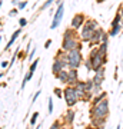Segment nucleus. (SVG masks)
Masks as SVG:
<instances>
[{"instance_id": "nucleus-1", "label": "nucleus", "mask_w": 123, "mask_h": 129, "mask_svg": "<svg viewBox=\"0 0 123 129\" xmlns=\"http://www.w3.org/2000/svg\"><path fill=\"white\" fill-rule=\"evenodd\" d=\"M109 116V99L106 98L97 105L90 106V118H102L106 119Z\"/></svg>"}, {"instance_id": "nucleus-2", "label": "nucleus", "mask_w": 123, "mask_h": 129, "mask_svg": "<svg viewBox=\"0 0 123 129\" xmlns=\"http://www.w3.org/2000/svg\"><path fill=\"white\" fill-rule=\"evenodd\" d=\"M69 69H79L83 64V55L80 49H73L67 52Z\"/></svg>"}, {"instance_id": "nucleus-3", "label": "nucleus", "mask_w": 123, "mask_h": 129, "mask_svg": "<svg viewBox=\"0 0 123 129\" xmlns=\"http://www.w3.org/2000/svg\"><path fill=\"white\" fill-rule=\"evenodd\" d=\"M63 98H64V102H66V105H67L69 108H73V106L79 102L74 88H73V86H69V85H66L64 89H63Z\"/></svg>"}, {"instance_id": "nucleus-4", "label": "nucleus", "mask_w": 123, "mask_h": 129, "mask_svg": "<svg viewBox=\"0 0 123 129\" xmlns=\"http://www.w3.org/2000/svg\"><path fill=\"white\" fill-rule=\"evenodd\" d=\"M63 14H64V5H63V0L57 5V9H56L55 14H53V19H52V23H50V29H57L59 24L62 23V19H63Z\"/></svg>"}, {"instance_id": "nucleus-5", "label": "nucleus", "mask_w": 123, "mask_h": 129, "mask_svg": "<svg viewBox=\"0 0 123 129\" xmlns=\"http://www.w3.org/2000/svg\"><path fill=\"white\" fill-rule=\"evenodd\" d=\"M82 42L80 39H63L62 40V50L64 52H69V50H73V49H80L82 50Z\"/></svg>"}, {"instance_id": "nucleus-6", "label": "nucleus", "mask_w": 123, "mask_h": 129, "mask_svg": "<svg viewBox=\"0 0 123 129\" xmlns=\"http://www.w3.org/2000/svg\"><path fill=\"white\" fill-rule=\"evenodd\" d=\"M85 20H86V14H85V13L73 14L72 22H70V27H73L74 30H80L82 26L85 24Z\"/></svg>"}, {"instance_id": "nucleus-7", "label": "nucleus", "mask_w": 123, "mask_h": 129, "mask_svg": "<svg viewBox=\"0 0 123 129\" xmlns=\"http://www.w3.org/2000/svg\"><path fill=\"white\" fill-rule=\"evenodd\" d=\"M93 33L95 32L92 29H89L86 24H83L82 29H80V33H79V39H80L82 43H90L92 37H93Z\"/></svg>"}, {"instance_id": "nucleus-8", "label": "nucleus", "mask_w": 123, "mask_h": 129, "mask_svg": "<svg viewBox=\"0 0 123 129\" xmlns=\"http://www.w3.org/2000/svg\"><path fill=\"white\" fill-rule=\"evenodd\" d=\"M73 88H74V90H76L77 99H79V101H83V99H85V96H86V93H87V92H86V82L79 79L77 83H76Z\"/></svg>"}, {"instance_id": "nucleus-9", "label": "nucleus", "mask_w": 123, "mask_h": 129, "mask_svg": "<svg viewBox=\"0 0 123 129\" xmlns=\"http://www.w3.org/2000/svg\"><path fill=\"white\" fill-rule=\"evenodd\" d=\"M89 59L92 60V66H93V72H96L97 69H100L102 66H105L106 63H107V59H103L99 53L95 56H92V57H89Z\"/></svg>"}, {"instance_id": "nucleus-10", "label": "nucleus", "mask_w": 123, "mask_h": 129, "mask_svg": "<svg viewBox=\"0 0 123 129\" xmlns=\"http://www.w3.org/2000/svg\"><path fill=\"white\" fill-rule=\"evenodd\" d=\"M105 66H102L100 69H97L95 72V75H93V78H92V80H93V83L95 85H97V86H102L103 85V82H105Z\"/></svg>"}, {"instance_id": "nucleus-11", "label": "nucleus", "mask_w": 123, "mask_h": 129, "mask_svg": "<svg viewBox=\"0 0 123 129\" xmlns=\"http://www.w3.org/2000/svg\"><path fill=\"white\" fill-rule=\"evenodd\" d=\"M69 79H67V85L69 86H74L79 80V72L77 69H67Z\"/></svg>"}, {"instance_id": "nucleus-12", "label": "nucleus", "mask_w": 123, "mask_h": 129, "mask_svg": "<svg viewBox=\"0 0 123 129\" xmlns=\"http://www.w3.org/2000/svg\"><path fill=\"white\" fill-rule=\"evenodd\" d=\"M20 33H22V27H19L17 30H16V32H13L12 37H10V39H9V42H7V45L5 46V52H6V50H9L10 47L13 46V45H14V42L17 40V39H19V36H20Z\"/></svg>"}, {"instance_id": "nucleus-13", "label": "nucleus", "mask_w": 123, "mask_h": 129, "mask_svg": "<svg viewBox=\"0 0 123 129\" xmlns=\"http://www.w3.org/2000/svg\"><path fill=\"white\" fill-rule=\"evenodd\" d=\"M100 35H102V27H99L97 30H95L93 33V37L90 40V46H99L102 42H100Z\"/></svg>"}, {"instance_id": "nucleus-14", "label": "nucleus", "mask_w": 123, "mask_h": 129, "mask_svg": "<svg viewBox=\"0 0 123 129\" xmlns=\"http://www.w3.org/2000/svg\"><path fill=\"white\" fill-rule=\"evenodd\" d=\"M63 39H79L77 30H74L73 27H67L63 32Z\"/></svg>"}, {"instance_id": "nucleus-15", "label": "nucleus", "mask_w": 123, "mask_h": 129, "mask_svg": "<svg viewBox=\"0 0 123 129\" xmlns=\"http://www.w3.org/2000/svg\"><path fill=\"white\" fill-rule=\"evenodd\" d=\"M73 120H74V111H73V108H69L66 113H64V122L66 125H73Z\"/></svg>"}, {"instance_id": "nucleus-16", "label": "nucleus", "mask_w": 123, "mask_h": 129, "mask_svg": "<svg viewBox=\"0 0 123 129\" xmlns=\"http://www.w3.org/2000/svg\"><path fill=\"white\" fill-rule=\"evenodd\" d=\"M56 78L62 85H67V79H69V73H67V69H63L60 70L59 73L56 75Z\"/></svg>"}, {"instance_id": "nucleus-17", "label": "nucleus", "mask_w": 123, "mask_h": 129, "mask_svg": "<svg viewBox=\"0 0 123 129\" xmlns=\"http://www.w3.org/2000/svg\"><path fill=\"white\" fill-rule=\"evenodd\" d=\"M85 24H86L89 29H92L93 32L100 27V26H99V22H97L96 19H86V20H85Z\"/></svg>"}, {"instance_id": "nucleus-18", "label": "nucleus", "mask_w": 123, "mask_h": 129, "mask_svg": "<svg viewBox=\"0 0 123 129\" xmlns=\"http://www.w3.org/2000/svg\"><path fill=\"white\" fill-rule=\"evenodd\" d=\"M107 46H109V43H100V45L97 46V53H99L103 59H107Z\"/></svg>"}, {"instance_id": "nucleus-19", "label": "nucleus", "mask_w": 123, "mask_h": 129, "mask_svg": "<svg viewBox=\"0 0 123 129\" xmlns=\"http://www.w3.org/2000/svg\"><path fill=\"white\" fill-rule=\"evenodd\" d=\"M63 69H64V68H63V64L60 63L59 60L53 59V64H52V73H53V75L56 76V75L59 73L60 70H63Z\"/></svg>"}, {"instance_id": "nucleus-20", "label": "nucleus", "mask_w": 123, "mask_h": 129, "mask_svg": "<svg viewBox=\"0 0 123 129\" xmlns=\"http://www.w3.org/2000/svg\"><path fill=\"white\" fill-rule=\"evenodd\" d=\"M120 30H122V23H119V24H114V26H110L109 29V36L110 37H114V36H117L119 33H120Z\"/></svg>"}, {"instance_id": "nucleus-21", "label": "nucleus", "mask_w": 123, "mask_h": 129, "mask_svg": "<svg viewBox=\"0 0 123 129\" xmlns=\"http://www.w3.org/2000/svg\"><path fill=\"white\" fill-rule=\"evenodd\" d=\"M106 98H107V93H106V92H100V93H97V95H95L90 102H92V105H97L99 102H102L103 99H106Z\"/></svg>"}, {"instance_id": "nucleus-22", "label": "nucleus", "mask_w": 123, "mask_h": 129, "mask_svg": "<svg viewBox=\"0 0 123 129\" xmlns=\"http://www.w3.org/2000/svg\"><path fill=\"white\" fill-rule=\"evenodd\" d=\"M92 119V126H96V128H105L106 119H102V118H90Z\"/></svg>"}, {"instance_id": "nucleus-23", "label": "nucleus", "mask_w": 123, "mask_h": 129, "mask_svg": "<svg viewBox=\"0 0 123 129\" xmlns=\"http://www.w3.org/2000/svg\"><path fill=\"white\" fill-rule=\"evenodd\" d=\"M33 73H34V72H30V70H29L27 73L24 75V78H23V82H22V89H24V88H26V85H27V82H29V80H30V79L33 78Z\"/></svg>"}, {"instance_id": "nucleus-24", "label": "nucleus", "mask_w": 123, "mask_h": 129, "mask_svg": "<svg viewBox=\"0 0 123 129\" xmlns=\"http://www.w3.org/2000/svg\"><path fill=\"white\" fill-rule=\"evenodd\" d=\"M55 2H56V0H46L45 3L40 6V9H39V10H40V12H45V10H46V9H49V7H50L53 3H55Z\"/></svg>"}, {"instance_id": "nucleus-25", "label": "nucleus", "mask_w": 123, "mask_h": 129, "mask_svg": "<svg viewBox=\"0 0 123 129\" xmlns=\"http://www.w3.org/2000/svg\"><path fill=\"white\" fill-rule=\"evenodd\" d=\"M109 37H110L109 33L102 29V35H100V42H102V43H109Z\"/></svg>"}, {"instance_id": "nucleus-26", "label": "nucleus", "mask_w": 123, "mask_h": 129, "mask_svg": "<svg viewBox=\"0 0 123 129\" xmlns=\"http://www.w3.org/2000/svg\"><path fill=\"white\" fill-rule=\"evenodd\" d=\"M85 82H86V92H87V93H92V90H93V86H95L93 80H92V79H87V80H85Z\"/></svg>"}, {"instance_id": "nucleus-27", "label": "nucleus", "mask_w": 123, "mask_h": 129, "mask_svg": "<svg viewBox=\"0 0 123 129\" xmlns=\"http://www.w3.org/2000/svg\"><path fill=\"white\" fill-rule=\"evenodd\" d=\"M39 62H40V59H33L30 66H29V70H30V72H34V70L37 69V66H39Z\"/></svg>"}, {"instance_id": "nucleus-28", "label": "nucleus", "mask_w": 123, "mask_h": 129, "mask_svg": "<svg viewBox=\"0 0 123 129\" xmlns=\"http://www.w3.org/2000/svg\"><path fill=\"white\" fill-rule=\"evenodd\" d=\"M122 23V16H120V13H116V16L113 17V20H112V23H110V26H114V24H119Z\"/></svg>"}, {"instance_id": "nucleus-29", "label": "nucleus", "mask_w": 123, "mask_h": 129, "mask_svg": "<svg viewBox=\"0 0 123 129\" xmlns=\"http://www.w3.org/2000/svg\"><path fill=\"white\" fill-rule=\"evenodd\" d=\"M83 64H85V68H86V70L87 72H92L93 70V66H92V60L87 57L86 60H83Z\"/></svg>"}, {"instance_id": "nucleus-30", "label": "nucleus", "mask_w": 123, "mask_h": 129, "mask_svg": "<svg viewBox=\"0 0 123 129\" xmlns=\"http://www.w3.org/2000/svg\"><path fill=\"white\" fill-rule=\"evenodd\" d=\"M27 0H20V2H19L17 3V9L19 10H23V9H26V7H27Z\"/></svg>"}, {"instance_id": "nucleus-31", "label": "nucleus", "mask_w": 123, "mask_h": 129, "mask_svg": "<svg viewBox=\"0 0 123 129\" xmlns=\"http://www.w3.org/2000/svg\"><path fill=\"white\" fill-rule=\"evenodd\" d=\"M26 26H27V19L26 17H20L19 19V27H26Z\"/></svg>"}, {"instance_id": "nucleus-32", "label": "nucleus", "mask_w": 123, "mask_h": 129, "mask_svg": "<svg viewBox=\"0 0 123 129\" xmlns=\"http://www.w3.org/2000/svg\"><path fill=\"white\" fill-rule=\"evenodd\" d=\"M53 93H55L57 98H60V99H62V96H63V89H62V88H55Z\"/></svg>"}, {"instance_id": "nucleus-33", "label": "nucleus", "mask_w": 123, "mask_h": 129, "mask_svg": "<svg viewBox=\"0 0 123 129\" xmlns=\"http://www.w3.org/2000/svg\"><path fill=\"white\" fill-rule=\"evenodd\" d=\"M37 118H39V112H34V113L32 115V118H30V125H36Z\"/></svg>"}, {"instance_id": "nucleus-34", "label": "nucleus", "mask_w": 123, "mask_h": 129, "mask_svg": "<svg viewBox=\"0 0 123 129\" xmlns=\"http://www.w3.org/2000/svg\"><path fill=\"white\" fill-rule=\"evenodd\" d=\"M102 92V86H97V85H95L93 86V90H92V95L95 96V95H97V93Z\"/></svg>"}, {"instance_id": "nucleus-35", "label": "nucleus", "mask_w": 123, "mask_h": 129, "mask_svg": "<svg viewBox=\"0 0 123 129\" xmlns=\"http://www.w3.org/2000/svg\"><path fill=\"white\" fill-rule=\"evenodd\" d=\"M60 126H62V125H60V120H55V122L50 125L49 129H60Z\"/></svg>"}, {"instance_id": "nucleus-36", "label": "nucleus", "mask_w": 123, "mask_h": 129, "mask_svg": "<svg viewBox=\"0 0 123 129\" xmlns=\"http://www.w3.org/2000/svg\"><path fill=\"white\" fill-rule=\"evenodd\" d=\"M47 112H49V113H53V99H52V96L49 98V106H47Z\"/></svg>"}, {"instance_id": "nucleus-37", "label": "nucleus", "mask_w": 123, "mask_h": 129, "mask_svg": "<svg viewBox=\"0 0 123 129\" xmlns=\"http://www.w3.org/2000/svg\"><path fill=\"white\" fill-rule=\"evenodd\" d=\"M17 13H19V9L17 7H13V9L9 12V16L10 17H14V16H17Z\"/></svg>"}, {"instance_id": "nucleus-38", "label": "nucleus", "mask_w": 123, "mask_h": 129, "mask_svg": "<svg viewBox=\"0 0 123 129\" xmlns=\"http://www.w3.org/2000/svg\"><path fill=\"white\" fill-rule=\"evenodd\" d=\"M40 93H42V90H40V89H39V90H37V92H36V93H34V95H33V99H32V103H34V102H36V101H37V98L40 96Z\"/></svg>"}, {"instance_id": "nucleus-39", "label": "nucleus", "mask_w": 123, "mask_h": 129, "mask_svg": "<svg viewBox=\"0 0 123 129\" xmlns=\"http://www.w3.org/2000/svg\"><path fill=\"white\" fill-rule=\"evenodd\" d=\"M36 50L37 49H32V50H30V53H29V56H27L29 60H33V57H34V55H36Z\"/></svg>"}, {"instance_id": "nucleus-40", "label": "nucleus", "mask_w": 123, "mask_h": 129, "mask_svg": "<svg viewBox=\"0 0 123 129\" xmlns=\"http://www.w3.org/2000/svg\"><path fill=\"white\" fill-rule=\"evenodd\" d=\"M9 63H10V62H7V60H3L0 64H2V68H3L5 70H7V69H9Z\"/></svg>"}, {"instance_id": "nucleus-41", "label": "nucleus", "mask_w": 123, "mask_h": 129, "mask_svg": "<svg viewBox=\"0 0 123 129\" xmlns=\"http://www.w3.org/2000/svg\"><path fill=\"white\" fill-rule=\"evenodd\" d=\"M117 12L120 13V16H122V26H123V3L120 6H119V9H117Z\"/></svg>"}, {"instance_id": "nucleus-42", "label": "nucleus", "mask_w": 123, "mask_h": 129, "mask_svg": "<svg viewBox=\"0 0 123 129\" xmlns=\"http://www.w3.org/2000/svg\"><path fill=\"white\" fill-rule=\"evenodd\" d=\"M50 45H52V40H50V39H47V40L45 42V47H46V49H49Z\"/></svg>"}, {"instance_id": "nucleus-43", "label": "nucleus", "mask_w": 123, "mask_h": 129, "mask_svg": "<svg viewBox=\"0 0 123 129\" xmlns=\"http://www.w3.org/2000/svg\"><path fill=\"white\" fill-rule=\"evenodd\" d=\"M60 129H70V128H69V125H64V126L62 125V126H60Z\"/></svg>"}, {"instance_id": "nucleus-44", "label": "nucleus", "mask_w": 123, "mask_h": 129, "mask_svg": "<svg viewBox=\"0 0 123 129\" xmlns=\"http://www.w3.org/2000/svg\"><path fill=\"white\" fill-rule=\"evenodd\" d=\"M106 0H96V3H99V5H100V3H105Z\"/></svg>"}, {"instance_id": "nucleus-45", "label": "nucleus", "mask_w": 123, "mask_h": 129, "mask_svg": "<svg viewBox=\"0 0 123 129\" xmlns=\"http://www.w3.org/2000/svg\"><path fill=\"white\" fill-rule=\"evenodd\" d=\"M5 5V3H3V0H0V10H2V6Z\"/></svg>"}, {"instance_id": "nucleus-46", "label": "nucleus", "mask_w": 123, "mask_h": 129, "mask_svg": "<svg viewBox=\"0 0 123 129\" xmlns=\"http://www.w3.org/2000/svg\"><path fill=\"white\" fill-rule=\"evenodd\" d=\"M40 128H42V123H39V125L36 126V129H40Z\"/></svg>"}, {"instance_id": "nucleus-47", "label": "nucleus", "mask_w": 123, "mask_h": 129, "mask_svg": "<svg viewBox=\"0 0 123 129\" xmlns=\"http://www.w3.org/2000/svg\"><path fill=\"white\" fill-rule=\"evenodd\" d=\"M116 129H122V128H120V123H119L117 126H116Z\"/></svg>"}, {"instance_id": "nucleus-48", "label": "nucleus", "mask_w": 123, "mask_h": 129, "mask_svg": "<svg viewBox=\"0 0 123 129\" xmlns=\"http://www.w3.org/2000/svg\"><path fill=\"white\" fill-rule=\"evenodd\" d=\"M2 40H3V37L0 36V45H2Z\"/></svg>"}, {"instance_id": "nucleus-49", "label": "nucleus", "mask_w": 123, "mask_h": 129, "mask_svg": "<svg viewBox=\"0 0 123 129\" xmlns=\"http://www.w3.org/2000/svg\"><path fill=\"white\" fill-rule=\"evenodd\" d=\"M0 57H2V55H0Z\"/></svg>"}, {"instance_id": "nucleus-50", "label": "nucleus", "mask_w": 123, "mask_h": 129, "mask_svg": "<svg viewBox=\"0 0 123 129\" xmlns=\"http://www.w3.org/2000/svg\"><path fill=\"white\" fill-rule=\"evenodd\" d=\"M19 2H20V0H19Z\"/></svg>"}, {"instance_id": "nucleus-51", "label": "nucleus", "mask_w": 123, "mask_h": 129, "mask_svg": "<svg viewBox=\"0 0 123 129\" xmlns=\"http://www.w3.org/2000/svg\"><path fill=\"white\" fill-rule=\"evenodd\" d=\"M0 129H2V128H0Z\"/></svg>"}]
</instances>
